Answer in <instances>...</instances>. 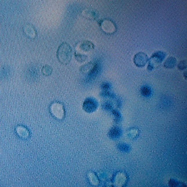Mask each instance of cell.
<instances>
[{
  "label": "cell",
  "instance_id": "cell-9",
  "mask_svg": "<svg viewBox=\"0 0 187 187\" xmlns=\"http://www.w3.org/2000/svg\"><path fill=\"white\" fill-rule=\"evenodd\" d=\"M82 14L84 17L88 19L89 20H95L98 17V14L96 11L91 9H87L84 10Z\"/></svg>",
  "mask_w": 187,
  "mask_h": 187
},
{
  "label": "cell",
  "instance_id": "cell-15",
  "mask_svg": "<svg viewBox=\"0 0 187 187\" xmlns=\"http://www.w3.org/2000/svg\"><path fill=\"white\" fill-rule=\"evenodd\" d=\"M187 61L186 60H183L179 62L178 64L177 65V68L179 70H185L187 68Z\"/></svg>",
  "mask_w": 187,
  "mask_h": 187
},
{
  "label": "cell",
  "instance_id": "cell-6",
  "mask_svg": "<svg viewBox=\"0 0 187 187\" xmlns=\"http://www.w3.org/2000/svg\"><path fill=\"white\" fill-rule=\"evenodd\" d=\"M99 26L101 27L104 31L109 34H112L113 32H115L116 30L115 25L110 20H101L100 21V23H99Z\"/></svg>",
  "mask_w": 187,
  "mask_h": 187
},
{
  "label": "cell",
  "instance_id": "cell-5",
  "mask_svg": "<svg viewBox=\"0 0 187 187\" xmlns=\"http://www.w3.org/2000/svg\"><path fill=\"white\" fill-rule=\"evenodd\" d=\"M98 107V103L96 100L92 98H87L83 104L84 110L87 113H92L96 110Z\"/></svg>",
  "mask_w": 187,
  "mask_h": 187
},
{
  "label": "cell",
  "instance_id": "cell-19",
  "mask_svg": "<svg viewBox=\"0 0 187 187\" xmlns=\"http://www.w3.org/2000/svg\"><path fill=\"white\" fill-rule=\"evenodd\" d=\"M184 76H185V79H187V71H185V72L184 73Z\"/></svg>",
  "mask_w": 187,
  "mask_h": 187
},
{
  "label": "cell",
  "instance_id": "cell-10",
  "mask_svg": "<svg viewBox=\"0 0 187 187\" xmlns=\"http://www.w3.org/2000/svg\"><path fill=\"white\" fill-rule=\"evenodd\" d=\"M177 60L175 57H169L164 61V66L168 69H171L176 66Z\"/></svg>",
  "mask_w": 187,
  "mask_h": 187
},
{
  "label": "cell",
  "instance_id": "cell-12",
  "mask_svg": "<svg viewBox=\"0 0 187 187\" xmlns=\"http://www.w3.org/2000/svg\"><path fill=\"white\" fill-rule=\"evenodd\" d=\"M52 71H53L52 68V66H50L49 65L43 66L41 68V71L43 75L46 76H48L51 75L52 72Z\"/></svg>",
  "mask_w": 187,
  "mask_h": 187
},
{
  "label": "cell",
  "instance_id": "cell-17",
  "mask_svg": "<svg viewBox=\"0 0 187 187\" xmlns=\"http://www.w3.org/2000/svg\"><path fill=\"white\" fill-rule=\"evenodd\" d=\"M119 147L120 150L121 151H127L129 149L128 146L126 145L123 144H120Z\"/></svg>",
  "mask_w": 187,
  "mask_h": 187
},
{
  "label": "cell",
  "instance_id": "cell-1",
  "mask_svg": "<svg viewBox=\"0 0 187 187\" xmlns=\"http://www.w3.org/2000/svg\"><path fill=\"white\" fill-rule=\"evenodd\" d=\"M57 56L61 63L65 65L68 64L72 57V50L70 46L68 43H62L58 48Z\"/></svg>",
  "mask_w": 187,
  "mask_h": 187
},
{
  "label": "cell",
  "instance_id": "cell-16",
  "mask_svg": "<svg viewBox=\"0 0 187 187\" xmlns=\"http://www.w3.org/2000/svg\"><path fill=\"white\" fill-rule=\"evenodd\" d=\"M110 86L108 83H104L101 85V88L104 91H106L108 90L109 89H110Z\"/></svg>",
  "mask_w": 187,
  "mask_h": 187
},
{
  "label": "cell",
  "instance_id": "cell-13",
  "mask_svg": "<svg viewBox=\"0 0 187 187\" xmlns=\"http://www.w3.org/2000/svg\"><path fill=\"white\" fill-rule=\"evenodd\" d=\"M75 59L77 61L79 62H83L86 61L87 59V57L85 55H83L82 54L78 53L75 52Z\"/></svg>",
  "mask_w": 187,
  "mask_h": 187
},
{
  "label": "cell",
  "instance_id": "cell-3",
  "mask_svg": "<svg viewBox=\"0 0 187 187\" xmlns=\"http://www.w3.org/2000/svg\"><path fill=\"white\" fill-rule=\"evenodd\" d=\"M80 71L87 75L89 78H93L98 74L100 70V66L97 62H88L80 68Z\"/></svg>",
  "mask_w": 187,
  "mask_h": 187
},
{
  "label": "cell",
  "instance_id": "cell-7",
  "mask_svg": "<svg viewBox=\"0 0 187 187\" xmlns=\"http://www.w3.org/2000/svg\"><path fill=\"white\" fill-rule=\"evenodd\" d=\"M23 32L26 36L31 39H35L37 36V32L35 28L30 24H27L23 27Z\"/></svg>",
  "mask_w": 187,
  "mask_h": 187
},
{
  "label": "cell",
  "instance_id": "cell-8",
  "mask_svg": "<svg viewBox=\"0 0 187 187\" xmlns=\"http://www.w3.org/2000/svg\"><path fill=\"white\" fill-rule=\"evenodd\" d=\"M79 48L83 52H89L95 48V45L91 41H85L79 43Z\"/></svg>",
  "mask_w": 187,
  "mask_h": 187
},
{
  "label": "cell",
  "instance_id": "cell-2",
  "mask_svg": "<svg viewBox=\"0 0 187 187\" xmlns=\"http://www.w3.org/2000/svg\"><path fill=\"white\" fill-rule=\"evenodd\" d=\"M166 54L164 52L157 51L152 54L148 60L147 70L152 71L156 67L159 66L166 57Z\"/></svg>",
  "mask_w": 187,
  "mask_h": 187
},
{
  "label": "cell",
  "instance_id": "cell-14",
  "mask_svg": "<svg viewBox=\"0 0 187 187\" xmlns=\"http://www.w3.org/2000/svg\"><path fill=\"white\" fill-rule=\"evenodd\" d=\"M141 94L144 96H149L151 94V89L148 86H144L141 87Z\"/></svg>",
  "mask_w": 187,
  "mask_h": 187
},
{
  "label": "cell",
  "instance_id": "cell-4",
  "mask_svg": "<svg viewBox=\"0 0 187 187\" xmlns=\"http://www.w3.org/2000/svg\"><path fill=\"white\" fill-rule=\"evenodd\" d=\"M149 58L148 55L144 52H139L134 55L133 62L136 66L139 68H142L145 66L148 62Z\"/></svg>",
  "mask_w": 187,
  "mask_h": 187
},
{
  "label": "cell",
  "instance_id": "cell-18",
  "mask_svg": "<svg viewBox=\"0 0 187 187\" xmlns=\"http://www.w3.org/2000/svg\"><path fill=\"white\" fill-rule=\"evenodd\" d=\"M169 185L171 186H176L178 185V183L174 180H171V181H170Z\"/></svg>",
  "mask_w": 187,
  "mask_h": 187
},
{
  "label": "cell",
  "instance_id": "cell-11",
  "mask_svg": "<svg viewBox=\"0 0 187 187\" xmlns=\"http://www.w3.org/2000/svg\"><path fill=\"white\" fill-rule=\"evenodd\" d=\"M109 136L111 138H117L118 137H119L121 132H120V129L118 128H113L109 132Z\"/></svg>",
  "mask_w": 187,
  "mask_h": 187
}]
</instances>
